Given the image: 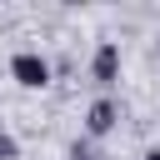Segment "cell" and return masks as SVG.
<instances>
[{
  "label": "cell",
  "mask_w": 160,
  "mask_h": 160,
  "mask_svg": "<svg viewBox=\"0 0 160 160\" xmlns=\"http://www.w3.org/2000/svg\"><path fill=\"white\" fill-rule=\"evenodd\" d=\"M15 155H20V145H15V135H5V130H0V160H15Z\"/></svg>",
  "instance_id": "4"
},
{
  "label": "cell",
  "mask_w": 160,
  "mask_h": 160,
  "mask_svg": "<svg viewBox=\"0 0 160 160\" xmlns=\"http://www.w3.org/2000/svg\"><path fill=\"white\" fill-rule=\"evenodd\" d=\"M145 160H160V150H150V155H145Z\"/></svg>",
  "instance_id": "6"
},
{
  "label": "cell",
  "mask_w": 160,
  "mask_h": 160,
  "mask_svg": "<svg viewBox=\"0 0 160 160\" xmlns=\"http://www.w3.org/2000/svg\"><path fill=\"white\" fill-rule=\"evenodd\" d=\"M70 160H105V155H95V150H80V145H75V150H70Z\"/></svg>",
  "instance_id": "5"
},
{
  "label": "cell",
  "mask_w": 160,
  "mask_h": 160,
  "mask_svg": "<svg viewBox=\"0 0 160 160\" xmlns=\"http://www.w3.org/2000/svg\"><path fill=\"white\" fill-rule=\"evenodd\" d=\"M90 75H95V85H100V90H110V85L120 80V45H110V40H105V45L95 50V60H90Z\"/></svg>",
  "instance_id": "2"
},
{
  "label": "cell",
  "mask_w": 160,
  "mask_h": 160,
  "mask_svg": "<svg viewBox=\"0 0 160 160\" xmlns=\"http://www.w3.org/2000/svg\"><path fill=\"white\" fill-rule=\"evenodd\" d=\"M10 75H15V85L40 90V85H50V60H45L40 50H20V55L10 60Z\"/></svg>",
  "instance_id": "1"
},
{
  "label": "cell",
  "mask_w": 160,
  "mask_h": 160,
  "mask_svg": "<svg viewBox=\"0 0 160 160\" xmlns=\"http://www.w3.org/2000/svg\"><path fill=\"white\" fill-rule=\"evenodd\" d=\"M115 120H120V110H115V100H110V95H100V100L85 110V130H90V135H110V130H115Z\"/></svg>",
  "instance_id": "3"
}]
</instances>
